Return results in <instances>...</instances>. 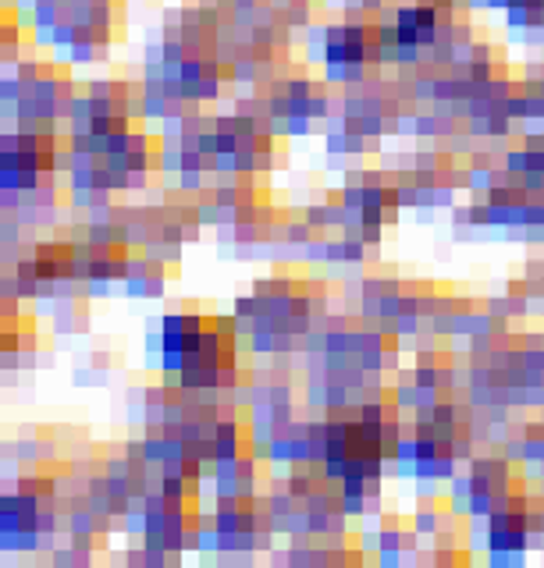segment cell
I'll return each mask as SVG.
<instances>
[{"instance_id": "1", "label": "cell", "mask_w": 544, "mask_h": 568, "mask_svg": "<svg viewBox=\"0 0 544 568\" xmlns=\"http://www.w3.org/2000/svg\"><path fill=\"white\" fill-rule=\"evenodd\" d=\"M164 274H147V277H125L121 281V292L129 298H164Z\"/></svg>"}, {"instance_id": "2", "label": "cell", "mask_w": 544, "mask_h": 568, "mask_svg": "<svg viewBox=\"0 0 544 568\" xmlns=\"http://www.w3.org/2000/svg\"><path fill=\"white\" fill-rule=\"evenodd\" d=\"M449 452H452L455 458H460V462H463V466H466V462H470L473 455H477V437H473V434L466 430V426H460V434H455V437H452V444H449Z\"/></svg>"}, {"instance_id": "3", "label": "cell", "mask_w": 544, "mask_h": 568, "mask_svg": "<svg viewBox=\"0 0 544 568\" xmlns=\"http://www.w3.org/2000/svg\"><path fill=\"white\" fill-rule=\"evenodd\" d=\"M526 558H531V550H487V565L495 568H508V565H526Z\"/></svg>"}, {"instance_id": "4", "label": "cell", "mask_w": 544, "mask_h": 568, "mask_svg": "<svg viewBox=\"0 0 544 568\" xmlns=\"http://www.w3.org/2000/svg\"><path fill=\"white\" fill-rule=\"evenodd\" d=\"M232 313H235V316H242V320H253L256 313H263V302H260V295H256V292H250V295H235Z\"/></svg>"}, {"instance_id": "5", "label": "cell", "mask_w": 544, "mask_h": 568, "mask_svg": "<svg viewBox=\"0 0 544 568\" xmlns=\"http://www.w3.org/2000/svg\"><path fill=\"white\" fill-rule=\"evenodd\" d=\"M313 118H289V139H306L313 135Z\"/></svg>"}, {"instance_id": "6", "label": "cell", "mask_w": 544, "mask_h": 568, "mask_svg": "<svg viewBox=\"0 0 544 568\" xmlns=\"http://www.w3.org/2000/svg\"><path fill=\"white\" fill-rule=\"evenodd\" d=\"M377 565L381 568H399V565H406V555H402V550H377Z\"/></svg>"}]
</instances>
